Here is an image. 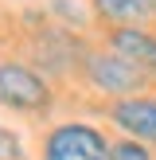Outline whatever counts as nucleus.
<instances>
[{
    "mask_svg": "<svg viewBox=\"0 0 156 160\" xmlns=\"http://www.w3.org/2000/svg\"><path fill=\"white\" fill-rule=\"evenodd\" d=\"M47 160H109V148L90 125H62L47 141Z\"/></svg>",
    "mask_w": 156,
    "mask_h": 160,
    "instance_id": "obj_1",
    "label": "nucleus"
},
{
    "mask_svg": "<svg viewBox=\"0 0 156 160\" xmlns=\"http://www.w3.org/2000/svg\"><path fill=\"white\" fill-rule=\"evenodd\" d=\"M90 78L109 94H129V90H140L144 86V70L133 67L129 59L121 55H90Z\"/></svg>",
    "mask_w": 156,
    "mask_h": 160,
    "instance_id": "obj_2",
    "label": "nucleus"
},
{
    "mask_svg": "<svg viewBox=\"0 0 156 160\" xmlns=\"http://www.w3.org/2000/svg\"><path fill=\"white\" fill-rule=\"evenodd\" d=\"M0 102L12 109H39L47 102V90L31 70L8 62V67H0Z\"/></svg>",
    "mask_w": 156,
    "mask_h": 160,
    "instance_id": "obj_3",
    "label": "nucleus"
},
{
    "mask_svg": "<svg viewBox=\"0 0 156 160\" xmlns=\"http://www.w3.org/2000/svg\"><path fill=\"white\" fill-rule=\"evenodd\" d=\"M113 51L121 59H129L133 67H140L144 74H156V39L140 28H117L113 31Z\"/></svg>",
    "mask_w": 156,
    "mask_h": 160,
    "instance_id": "obj_4",
    "label": "nucleus"
},
{
    "mask_svg": "<svg viewBox=\"0 0 156 160\" xmlns=\"http://www.w3.org/2000/svg\"><path fill=\"white\" fill-rule=\"evenodd\" d=\"M113 121L137 141H156V102L148 98H129L113 106Z\"/></svg>",
    "mask_w": 156,
    "mask_h": 160,
    "instance_id": "obj_5",
    "label": "nucleus"
},
{
    "mask_svg": "<svg viewBox=\"0 0 156 160\" xmlns=\"http://www.w3.org/2000/svg\"><path fill=\"white\" fill-rule=\"evenodd\" d=\"M94 8H98L101 16H109V20H129V16H140V4H137V0H94Z\"/></svg>",
    "mask_w": 156,
    "mask_h": 160,
    "instance_id": "obj_6",
    "label": "nucleus"
},
{
    "mask_svg": "<svg viewBox=\"0 0 156 160\" xmlns=\"http://www.w3.org/2000/svg\"><path fill=\"white\" fill-rule=\"evenodd\" d=\"M109 160H152V156H148V148L140 141H121V145L109 148Z\"/></svg>",
    "mask_w": 156,
    "mask_h": 160,
    "instance_id": "obj_7",
    "label": "nucleus"
},
{
    "mask_svg": "<svg viewBox=\"0 0 156 160\" xmlns=\"http://www.w3.org/2000/svg\"><path fill=\"white\" fill-rule=\"evenodd\" d=\"M23 152H20V137H16L12 129H4L0 125V160H20Z\"/></svg>",
    "mask_w": 156,
    "mask_h": 160,
    "instance_id": "obj_8",
    "label": "nucleus"
},
{
    "mask_svg": "<svg viewBox=\"0 0 156 160\" xmlns=\"http://www.w3.org/2000/svg\"><path fill=\"white\" fill-rule=\"evenodd\" d=\"M137 4H140V12H152V8H156V0H137Z\"/></svg>",
    "mask_w": 156,
    "mask_h": 160,
    "instance_id": "obj_9",
    "label": "nucleus"
}]
</instances>
